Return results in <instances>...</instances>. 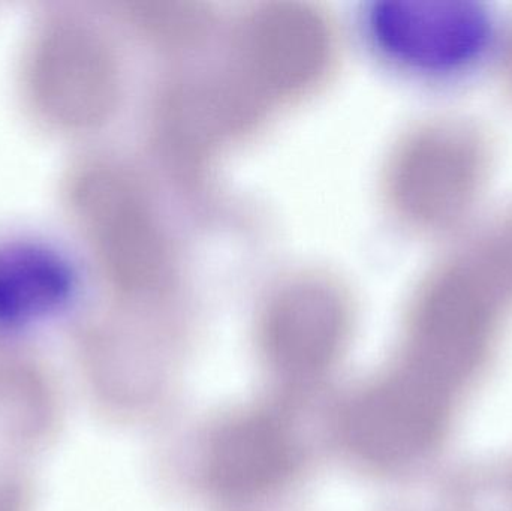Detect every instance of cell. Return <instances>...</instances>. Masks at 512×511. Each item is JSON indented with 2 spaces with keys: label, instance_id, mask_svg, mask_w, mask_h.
<instances>
[{
  "label": "cell",
  "instance_id": "1",
  "mask_svg": "<svg viewBox=\"0 0 512 511\" xmlns=\"http://www.w3.org/2000/svg\"><path fill=\"white\" fill-rule=\"evenodd\" d=\"M21 86L30 108L51 125L98 120L114 93L113 59L96 30L77 15H45L27 39Z\"/></svg>",
  "mask_w": 512,
  "mask_h": 511
},
{
  "label": "cell",
  "instance_id": "6",
  "mask_svg": "<svg viewBox=\"0 0 512 511\" xmlns=\"http://www.w3.org/2000/svg\"><path fill=\"white\" fill-rule=\"evenodd\" d=\"M504 234L505 236H507V239L510 240V243L512 245V222L510 225H508L507 228H505Z\"/></svg>",
  "mask_w": 512,
  "mask_h": 511
},
{
  "label": "cell",
  "instance_id": "2",
  "mask_svg": "<svg viewBox=\"0 0 512 511\" xmlns=\"http://www.w3.org/2000/svg\"><path fill=\"white\" fill-rule=\"evenodd\" d=\"M489 149L471 126L436 123L418 131L397 155L391 192L405 218L445 230L471 213L486 185Z\"/></svg>",
  "mask_w": 512,
  "mask_h": 511
},
{
  "label": "cell",
  "instance_id": "4",
  "mask_svg": "<svg viewBox=\"0 0 512 511\" xmlns=\"http://www.w3.org/2000/svg\"><path fill=\"white\" fill-rule=\"evenodd\" d=\"M80 276L65 249L33 236L0 237V338H14L62 315Z\"/></svg>",
  "mask_w": 512,
  "mask_h": 511
},
{
  "label": "cell",
  "instance_id": "5",
  "mask_svg": "<svg viewBox=\"0 0 512 511\" xmlns=\"http://www.w3.org/2000/svg\"><path fill=\"white\" fill-rule=\"evenodd\" d=\"M507 65H508V75H510V80H511V84H512V41L510 44V51H508Z\"/></svg>",
  "mask_w": 512,
  "mask_h": 511
},
{
  "label": "cell",
  "instance_id": "3",
  "mask_svg": "<svg viewBox=\"0 0 512 511\" xmlns=\"http://www.w3.org/2000/svg\"><path fill=\"white\" fill-rule=\"evenodd\" d=\"M486 12L466 0H397L378 12L382 44L402 62L450 71L474 59L487 38Z\"/></svg>",
  "mask_w": 512,
  "mask_h": 511
}]
</instances>
